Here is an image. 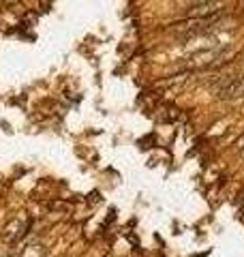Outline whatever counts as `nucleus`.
<instances>
[{
	"instance_id": "f03ea898",
	"label": "nucleus",
	"mask_w": 244,
	"mask_h": 257,
	"mask_svg": "<svg viewBox=\"0 0 244 257\" xmlns=\"http://www.w3.org/2000/svg\"><path fill=\"white\" fill-rule=\"evenodd\" d=\"M238 148H244V138H242V140L238 142Z\"/></svg>"
},
{
	"instance_id": "f257e3e1",
	"label": "nucleus",
	"mask_w": 244,
	"mask_h": 257,
	"mask_svg": "<svg viewBox=\"0 0 244 257\" xmlns=\"http://www.w3.org/2000/svg\"><path fill=\"white\" fill-rule=\"evenodd\" d=\"M223 99H238V96H244V77L242 79H233L229 86H225L221 90Z\"/></svg>"
},
{
	"instance_id": "7ed1b4c3",
	"label": "nucleus",
	"mask_w": 244,
	"mask_h": 257,
	"mask_svg": "<svg viewBox=\"0 0 244 257\" xmlns=\"http://www.w3.org/2000/svg\"><path fill=\"white\" fill-rule=\"evenodd\" d=\"M242 157H244V150H242Z\"/></svg>"
}]
</instances>
